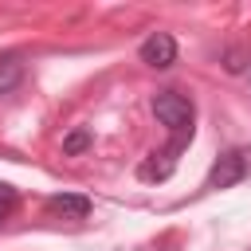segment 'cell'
<instances>
[{"instance_id":"obj_6","label":"cell","mask_w":251,"mask_h":251,"mask_svg":"<svg viewBox=\"0 0 251 251\" xmlns=\"http://www.w3.org/2000/svg\"><path fill=\"white\" fill-rule=\"evenodd\" d=\"M90 141H94V137H90V129H71V133L63 137V153H67V157H78V153H86V149H90Z\"/></svg>"},{"instance_id":"obj_2","label":"cell","mask_w":251,"mask_h":251,"mask_svg":"<svg viewBox=\"0 0 251 251\" xmlns=\"http://www.w3.org/2000/svg\"><path fill=\"white\" fill-rule=\"evenodd\" d=\"M243 176H247V153L243 149H224L212 161V169L204 176V188L208 192H224V188H235Z\"/></svg>"},{"instance_id":"obj_4","label":"cell","mask_w":251,"mask_h":251,"mask_svg":"<svg viewBox=\"0 0 251 251\" xmlns=\"http://www.w3.org/2000/svg\"><path fill=\"white\" fill-rule=\"evenodd\" d=\"M47 208L67 216V220H86L90 216V200L78 196V192H55V196H47Z\"/></svg>"},{"instance_id":"obj_1","label":"cell","mask_w":251,"mask_h":251,"mask_svg":"<svg viewBox=\"0 0 251 251\" xmlns=\"http://www.w3.org/2000/svg\"><path fill=\"white\" fill-rule=\"evenodd\" d=\"M153 114H157V122L169 129V145H165L161 153H153V161H145V165L137 169V176H141V180H169L173 169H176V161H180V153H184L188 141H192L196 106H192V98H184V94H176V90H161V94H153Z\"/></svg>"},{"instance_id":"obj_5","label":"cell","mask_w":251,"mask_h":251,"mask_svg":"<svg viewBox=\"0 0 251 251\" xmlns=\"http://www.w3.org/2000/svg\"><path fill=\"white\" fill-rule=\"evenodd\" d=\"M20 78H24V63H20V55H0V94L16 90Z\"/></svg>"},{"instance_id":"obj_3","label":"cell","mask_w":251,"mask_h":251,"mask_svg":"<svg viewBox=\"0 0 251 251\" xmlns=\"http://www.w3.org/2000/svg\"><path fill=\"white\" fill-rule=\"evenodd\" d=\"M141 63H149L153 71H165V67H173L176 63V39L169 35V31H149L145 39H141Z\"/></svg>"},{"instance_id":"obj_7","label":"cell","mask_w":251,"mask_h":251,"mask_svg":"<svg viewBox=\"0 0 251 251\" xmlns=\"http://www.w3.org/2000/svg\"><path fill=\"white\" fill-rule=\"evenodd\" d=\"M16 200H20V196H16V188L0 180V224H4L8 216H12V208H16Z\"/></svg>"}]
</instances>
